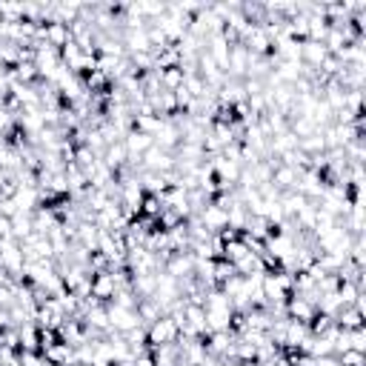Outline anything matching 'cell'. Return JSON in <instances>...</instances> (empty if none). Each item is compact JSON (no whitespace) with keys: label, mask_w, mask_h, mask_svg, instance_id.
<instances>
[{"label":"cell","mask_w":366,"mask_h":366,"mask_svg":"<svg viewBox=\"0 0 366 366\" xmlns=\"http://www.w3.org/2000/svg\"><path fill=\"white\" fill-rule=\"evenodd\" d=\"M46 366H54V363H46Z\"/></svg>","instance_id":"cell-19"},{"label":"cell","mask_w":366,"mask_h":366,"mask_svg":"<svg viewBox=\"0 0 366 366\" xmlns=\"http://www.w3.org/2000/svg\"><path fill=\"white\" fill-rule=\"evenodd\" d=\"M161 86L166 92H178L183 86V72H181V66L178 69H163L161 72Z\"/></svg>","instance_id":"cell-12"},{"label":"cell","mask_w":366,"mask_h":366,"mask_svg":"<svg viewBox=\"0 0 366 366\" xmlns=\"http://www.w3.org/2000/svg\"><path fill=\"white\" fill-rule=\"evenodd\" d=\"M112 366H134V363H132V358H126V360H114Z\"/></svg>","instance_id":"cell-18"},{"label":"cell","mask_w":366,"mask_h":366,"mask_svg":"<svg viewBox=\"0 0 366 366\" xmlns=\"http://www.w3.org/2000/svg\"><path fill=\"white\" fill-rule=\"evenodd\" d=\"M335 326H338V329H346V332H355V329H360V326H366V323H363V315L358 309H352V306H343V309L335 315Z\"/></svg>","instance_id":"cell-9"},{"label":"cell","mask_w":366,"mask_h":366,"mask_svg":"<svg viewBox=\"0 0 366 366\" xmlns=\"http://www.w3.org/2000/svg\"><path fill=\"white\" fill-rule=\"evenodd\" d=\"M101 163H103V166H109L112 172L123 169V166L129 163V152H126L123 141H121V143H109V146L103 149V155H101Z\"/></svg>","instance_id":"cell-7"},{"label":"cell","mask_w":366,"mask_h":366,"mask_svg":"<svg viewBox=\"0 0 366 366\" xmlns=\"http://www.w3.org/2000/svg\"><path fill=\"white\" fill-rule=\"evenodd\" d=\"M198 221L209 229L212 235H218L221 229H226V212H223L221 206H215V203H206V206L198 212Z\"/></svg>","instance_id":"cell-6"},{"label":"cell","mask_w":366,"mask_h":366,"mask_svg":"<svg viewBox=\"0 0 366 366\" xmlns=\"http://www.w3.org/2000/svg\"><path fill=\"white\" fill-rule=\"evenodd\" d=\"M181 338V326L175 323V318L172 315H161L158 321H152L146 326V343L155 349V346H172L178 343Z\"/></svg>","instance_id":"cell-1"},{"label":"cell","mask_w":366,"mask_h":366,"mask_svg":"<svg viewBox=\"0 0 366 366\" xmlns=\"http://www.w3.org/2000/svg\"><path fill=\"white\" fill-rule=\"evenodd\" d=\"M329 57L326 46L321 41H301V63L303 66H312V69H321V63Z\"/></svg>","instance_id":"cell-5"},{"label":"cell","mask_w":366,"mask_h":366,"mask_svg":"<svg viewBox=\"0 0 366 366\" xmlns=\"http://www.w3.org/2000/svg\"><path fill=\"white\" fill-rule=\"evenodd\" d=\"M161 212H163L161 198H155V195H146V198H143V203H141V218L158 221V218H161Z\"/></svg>","instance_id":"cell-13"},{"label":"cell","mask_w":366,"mask_h":366,"mask_svg":"<svg viewBox=\"0 0 366 366\" xmlns=\"http://www.w3.org/2000/svg\"><path fill=\"white\" fill-rule=\"evenodd\" d=\"M118 292V286H114V275L112 272H94L92 275V283H89V298L101 301V303H109Z\"/></svg>","instance_id":"cell-3"},{"label":"cell","mask_w":366,"mask_h":366,"mask_svg":"<svg viewBox=\"0 0 366 366\" xmlns=\"http://www.w3.org/2000/svg\"><path fill=\"white\" fill-rule=\"evenodd\" d=\"M72 352H74V346H69V343H63V340H57V343L46 346V349H43V358H46V363H54V366H69V363H72Z\"/></svg>","instance_id":"cell-8"},{"label":"cell","mask_w":366,"mask_h":366,"mask_svg":"<svg viewBox=\"0 0 366 366\" xmlns=\"http://www.w3.org/2000/svg\"><path fill=\"white\" fill-rule=\"evenodd\" d=\"M17 360H21V366H46L43 352H29V349H21V352H17Z\"/></svg>","instance_id":"cell-15"},{"label":"cell","mask_w":366,"mask_h":366,"mask_svg":"<svg viewBox=\"0 0 366 366\" xmlns=\"http://www.w3.org/2000/svg\"><path fill=\"white\" fill-rule=\"evenodd\" d=\"M123 146L129 152V158H143L146 152L155 146V141H152V134H143L138 129H129L126 132V138H123Z\"/></svg>","instance_id":"cell-4"},{"label":"cell","mask_w":366,"mask_h":366,"mask_svg":"<svg viewBox=\"0 0 366 366\" xmlns=\"http://www.w3.org/2000/svg\"><path fill=\"white\" fill-rule=\"evenodd\" d=\"M318 315V303L315 298H306V295H289L286 301V318H292V321H303V323H309L312 318Z\"/></svg>","instance_id":"cell-2"},{"label":"cell","mask_w":366,"mask_h":366,"mask_svg":"<svg viewBox=\"0 0 366 366\" xmlns=\"http://www.w3.org/2000/svg\"><path fill=\"white\" fill-rule=\"evenodd\" d=\"M6 238H12V218L0 215V241H6Z\"/></svg>","instance_id":"cell-17"},{"label":"cell","mask_w":366,"mask_h":366,"mask_svg":"<svg viewBox=\"0 0 366 366\" xmlns=\"http://www.w3.org/2000/svg\"><path fill=\"white\" fill-rule=\"evenodd\" d=\"M32 232H34V229H32V215H23V212H17V215L12 218V238L21 243V241H26Z\"/></svg>","instance_id":"cell-10"},{"label":"cell","mask_w":366,"mask_h":366,"mask_svg":"<svg viewBox=\"0 0 366 366\" xmlns=\"http://www.w3.org/2000/svg\"><path fill=\"white\" fill-rule=\"evenodd\" d=\"M12 129H14V114H9L3 106H0V138H6Z\"/></svg>","instance_id":"cell-16"},{"label":"cell","mask_w":366,"mask_h":366,"mask_svg":"<svg viewBox=\"0 0 366 366\" xmlns=\"http://www.w3.org/2000/svg\"><path fill=\"white\" fill-rule=\"evenodd\" d=\"M246 252H249V246H246L241 238H238V241H226V243H223V252H221V261H226V263L235 266Z\"/></svg>","instance_id":"cell-11"},{"label":"cell","mask_w":366,"mask_h":366,"mask_svg":"<svg viewBox=\"0 0 366 366\" xmlns=\"http://www.w3.org/2000/svg\"><path fill=\"white\" fill-rule=\"evenodd\" d=\"M338 366H366V355L355 352V349H346L338 355Z\"/></svg>","instance_id":"cell-14"}]
</instances>
